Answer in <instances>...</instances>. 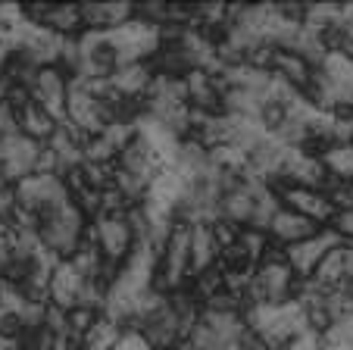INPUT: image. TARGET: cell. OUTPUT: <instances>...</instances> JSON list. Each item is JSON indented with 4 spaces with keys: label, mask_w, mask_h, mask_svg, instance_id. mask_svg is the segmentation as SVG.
<instances>
[{
    "label": "cell",
    "mask_w": 353,
    "mask_h": 350,
    "mask_svg": "<svg viewBox=\"0 0 353 350\" xmlns=\"http://www.w3.org/2000/svg\"><path fill=\"white\" fill-rule=\"evenodd\" d=\"M81 231H85V216L69 200L66 206L54 213H44L38 222V238L47 251H54L60 260H69L81 244Z\"/></svg>",
    "instance_id": "cell-1"
},
{
    "label": "cell",
    "mask_w": 353,
    "mask_h": 350,
    "mask_svg": "<svg viewBox=\"0 0 353 350\" xmlns=\"http://www.w3.org/2000/svg\"><path fill=\"white\" fill-rule=\"evenodd\" d=\"M85 244L97 247L100 257H107L110 263H122L132 253L134 238H132V229H128L125 216H97L94 225L88 229Z\"/></svg>",
    "instance_id": "cell-2"
},
{
    "label": "cell",
    "mask_w": 353,
    "mask_h": 350,
    "mask_svg": "<svg viewBox=\"0 0 353 350\" xmlns=\"http://www.w3.org/2000/svg\"><path fill=\"white\" fill-rule=\"evenodd\" d=\"M341 244H344V238H341L338 231H332V229L316 231L313 238L297 241V244H288L285 247V263H288V269H291L294 275L310 278V275H313V269L319 266V260L325 257L328 251L341 247Z\"/></svg>",
    "instance_id": "cell-3"
},
{
    "label": "cell",
    "mask_w": 353,
    "mask_h": 350,
    "mask_svg": "<svg viewBox=\"0 0 353 350\" xmlns=\"http://www.w3.org/2000/svg\"><path fill=\"white\" fill-rule=\"evenodd\" d=\"M28 94H32V100L57 122V126L66 122V79H63V72L57 66L38 69Z\"/></svg>",
    "instance_id": "cell-4"
},
{
    "label": "cell",
    "mask_w": 353,
    "mask_h": 350,
    "mask_svg": "<svg viewBox=\"0 0 353 350\" xmlns=\"http://www.w3.org/2000/svg\"><path fill=\"white\" fill-rule=\"evenodd\" d=\"M0 147H3V175L0 182L3 185H16L19 179L32 175L34 172V157H38V147L34 141H28L26 135H7V138H0Z\"/></svg>",
    "instance_id": "cell-5"
},
{
    "label": "cell",
    "mask_w": 353,
    "mask_h": 350,
    "mask_svg": "<svg viewBox=\"0 0 353 350\" xmlns=\"http://www.w3.org/2000/svg\"><path fill=\"white\" fill-rule=\"evenodd\" d=\"M188 235H191V225L172 222V231L163 244V282L169 288H179L188 275Z\"/></svg>",
    "instance_id": "cell-6"
},
{
    "label": "cell",
    "mask_w": 353,
    "mask_h": 350,
    "mask_svg": "<svg viewBox=\"0 0 353 350\" xmlns=\"http://www.w3.org/2000/svg\"><path fill=\"white\" fill-rule=\"evenodd\" d=\"M279 200L288 206V210L300 213L303 219H310V222H316V225L334 216V206L328 204V197L322 191H310V188L288 185V188H281Z\"/></svg>",
    "instance_id": "cell-7"
},
{
    "label": "cell",
    "mask_w": 353,
    "mask_h": 350,
    "mask_svg": "<svg viewBox=\"0 0 353 350\" xmlns=\"http://www.w3.org/2000/svg\"><path fill=\"white\" fill-rule=\"evenodd\" d=\"M316 231H319V225H316V222H310V219H303L300 213L281 206V210L272 216V222H269L266 235H272L281 247H288V244H297V241L313 238Z\"/></svg>",
    "instance_id": "cell-8"
},
{
    "label": "cell",
    "mask_w": 353,
    "mask_h": 350,
    "mask_svg": "<svg viewBox=\"0 0 353 350\" xmlns=\"http://www.w3.org/2000/svg\"><path fill=\"white\" fill-rule=\"evenodd\" d=\"M81 282H85V278H81L79 272L69 266V260H60V266L50 272V291H47V300H50V307L69 313L75 307V294H79Z\"/></svg>",
    "instance_id": "cell-9"
},
{
    "label": "cell",
    "mask_w": 353,
    "mask_h": 350,
    "mask_svg": "<svg viewBox=\"0 0 353 350\" xmlns=\"http://www.w3.org/2000/svg\"><path fill=\"white\" fill-rule=\"evenodd\" d=\"M219 260V247L213 241V231L210 225H191V235H188V272H207L210 266H216Z\"/></svg>",
    "instance_id": "cell-10"
},
{
    "label": "cell",
    "mask_w": 353,
    "mask_h": 350,
    "mask_svg": "<svg viewBox=\"0 0 353 350\" xmlns=\"http://www.w3.org/2000/svg\"><path fill=\"white\" fill-rule=\"evenodd\" d=\"M119 169H125V172H132V175H138V179H144L147 185L160 175V169H163V163L154 157V150L144 144L141 138H134L132 144L125 147V150L119 153Z\"/></svg>",
    "instance_id": "cell-11"
},
{
    "label": "cell",
    "mask_w": 353,
    "mask_h": 350,
    "mask_svg": "<svg viewBox=\"0 0 353 350\" xmlns=\"http://www.w3.org/2000/svg\"><path fill=\"white\" fill-rule=\"evenodd\" d=\"M13 113H16V128H19V135H26L34 144H47V138L54 135L57 122L50 119L34 100H28L26 106H19V110H13Z\"/></svg>",
    "instance_id": "cell-12"
},
{
    "label": "cell",
    "mask_w": 353,
    "mask_h": 350,
    "mask_svg": "<svg viewBox=\"0 0 353 350\" xmlns=\"http://www.w3.org/2000/svg\"><path fill=\"white\" fill-rule=\"evenodd\" d=\"M150 69L144 63H132V66H116L113 75H110V88H113L116 97H138L150 88Z\"/></svg>",
    "instance_id": "cell-13"
},
{
    "label": "cell",
    "mask_w": 353,
    "mask_h": 350,
    "mask_svg": "<svg viewBox=\"0 0 353 350\" xmlns=\"http://www.w3.org/2000/svg\"><path fill=\"white\" fill-rule=\"evenodd\" d=\"M319 163L332 179L350 185V179H353V144H328L325 150H322Z\"/></svg>",
    "instance_id": "cell-14"
},
{
    "label": "cell",
    "mask_w": 353,
    "mask_h": 350,
    "mask_svg": "<svg viewBox=\"0 0 353 350\" xmlns=\"http://www.w3.org/2000/svg\"><path fill=\"white\" fill-rule=\"evenodd\" d=\"M122 329L116 322H110L107 316H100L97 322L91 325L85 338H81V350H113L116 341H119Z\"/></svg>",
    "instance_id": "cell-15"
},
{
    "label": "cell",
    "mask_w": 353,
    "mask_h": 350,
    "mask_svg": "<svg viewBox=\"0 0 353 350\" xmlns=\"http://www.w3.org/2000/svg\"><path fill=\"white\" fill-rule=\"evenodd\" d=\"M100 319L97 310H81V307H72V310L66 313V329H69V338L72 341H81V338L91 331V325Z\"/></svg>",
    "instance_id": "cell-16"
},
{
    "label": "cell",
    "mask_w": 353,
    "mask_h": 350,
    "mask_svg": "<svg viewBox=\"0 0 353 350\" xmlns=\"http://www.w3.org/2000/svg\"><path fill=\"white\" fill-rule=\"evenodd\" d=\"M16 206H19V200H16V188L0 182V222H10V216L16 213Z\"/></svg>",
    "instance_id": "cell-17"
},
{
    "label": "cell",
    "mask_w": 353,
    "mask_h": 350,
    "mask_svg": "<svg viewBox=\"0 0 353 350\" xmlns=\"http://www.w3.org/2000/svg\"><path fill=\"white\" fill-rule=\"evenodd\" d=\"M113 350H154V347L144 341V335H141V331L128 329V331H122V335H119V341H116Z\"/></svg>",
    "instance_id": "cell-18"
},
{
    "label": "cell",
    "mask_w": 353,
    "mask_h": 350,
    "mask_svg": "<svg viewBox=\"0 0 353 350\" xmlns=\"http://www.w3.org/2000/svg\"><path fill=\"white\" fill-rule=\"evenodd\" d=\"M19 128H16V113H13V106L3 100L0 104V138H7V135H16Z\"/></svg>",
    "instance_id": "cell-19"
}]
</instances>
